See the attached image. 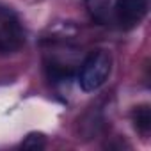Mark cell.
<instances>
[{"instance_id":"7","label":"cell","mask_w":151,"mask_h":151,"mask_svg":"<svg viewBox=\"0 0 151 151\" xmlns=\"http://www.w3.org/2000/svg\"><path fill=\"white\" fill-rule=\"evenodd\" d=\"M20 147H23V149H34V151L36 149H43V147H46V137L43 133H39V132H32V133H29L22 140Z\"/></svg>"},{"instance_id":"3","label":"cell","mask_w":151,"mask_h":151,"mask_svg":"<svg viewBox=\"0 0 151 151\" xmlns=\"http://www.w3.org/2000/svg\"><path fill=\"white\" fill-rule=\"evenodd\" d=\"M114 18L121 29L130 30L146 18L147 14V0H116L112 7Z\"/></svg>"},{"instance_id":"6","label":"cell","mask_w":151,"mask_h":151,"mask_svg":"<svg viewBox=\"0 0 151 151\" xmlns=\"http://www.w3.org/2000/svg\"><path fill=\"white\" fill-rule=\"evenodd\" d=\"M46 73H48L50 80H53V82H66L73 77V69L68 64H60V62H55V60L48 62Z\"/></svg>"},{"instance_id":"5","label":"cell","mask_w":151,"mask_h":151,"mask_svg":"<svg viewBox=\"0 0 151 151\" xmlns=\"http://www.w3.org/2000/svg\"><path fill=\"white\" fill-rule=\"evenodd\" d=\"M132 121H133L135 130L146 135L151 130V109H149V105H137L132 112Z\"/></svg>"},{"instance_id":"1","label":"cell","mask_w":151,"mask_h":151,"mask_svg":"<svg viewBox=\"0 0 151 151\" xmlns=\"http://www.w3.org/2000/svg\"><path fill=\"white\" fill-rule=\"evenodd\" d=\"M112 57L105 50H96L87 55L80 71H78V86L84 93L98 91L110 77Z\"/></svg>"},{"instance_id":"2","label":"cell","mask_w":151,"mask_h":151,"mask_svg":"<svg viewBox=\"0 0 151 151\" xmlns=\"http://www.w3.org/2000/svg\"><path fill=\"white\" fill-rule=\"evenodd\" d=\"M25 45V30L20 16L0 4V55L16 53Z\"/></svg>"},{"instance_id":"4","label":"cell","mask_w":151,"mask_h":151,"mask_svg":"<svg viewBox=\"0 0 151 151\" xmlns=\"http://www.w3.org/2000/svg\"><path fill=\"white\" fill-rule=\"evenodd\" d=\"M87 11L96 23H107L110 18V2L109 0H86Z\"/></svg>"}]
</instances>
